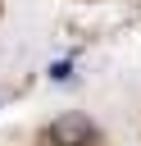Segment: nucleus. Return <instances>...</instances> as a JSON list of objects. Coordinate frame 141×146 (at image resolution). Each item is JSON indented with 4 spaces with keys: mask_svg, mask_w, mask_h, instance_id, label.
I'll return each instance as SVG.
<instances>
[{
    "mask_svg": "<svg viewBox=\"0 0 141 146\" xmlns=\"http://www.w3.org/2000/svg\"><path fill=\"white\" fill-rule=\"evenodd\" d=\"M50 141H55V146H86V141H91V119H82V114L55 119V123H50Z\"/></svg>",
    "mask_w": 141,
    "mask_h": 146,
    "instance_id": "f257e3e1",
    "label": "nucleus"
}]
</instances>
